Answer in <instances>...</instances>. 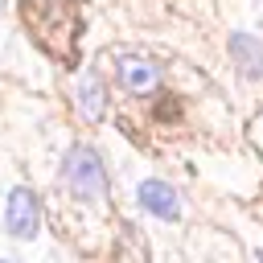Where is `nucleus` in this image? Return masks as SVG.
<instances>
[{"instance_id": "f257e3e1", "label": "nucleus", "mask_w": 263, "mask_h": 263, "mask_svg": "<svg viewBox=\"0 0 263 263\" xmlns=\"http://www.w3.org/2000/svg\"><path fill=\"white\" fill-rule=\"evenodd\" d=\"M62 181L66 189L86 201V205H103L107 201V168H103V156L90 148V144H74L62 160Z\"/></svg>"}, {"instance_id": "f03ea898", "label": "nucleus", "mask_w": 263, "mask_h": 263, "mask_svg": "<svg viewBox=\"0 0 263 263\" xmlns=\"http://www.w3.org/2000/svg\"><path fill=\"white\" fill-rule=\"evenodd\" d=\"M4 226H8V234H12V238H37V230H41V201H37V193H33V189L16 185V189L8 193Z\"/></svg>"}, {"instance_id": "7ed1b4c3", "label": "nucleus", "mask_w": 263, "mask_h": 263, "mask_svg": "<svg viewBox=\"0 0 263 263\" xmlns=\"http://www.w3.org/2000/svg\"><path fill=\"white\" fill-rule=\"evenodd\" d=\"M115 78H119V86L127 95H140V99H148V95L160 90V66L148 62V58H140V53H123L119 66H115Z\"/></svg>"}, {"instance_id": "20e7f679", "label": "nucleus", "mask_w": 263, "mask_h": 263, "mask_svg": "<svg viewBox=\"0 0 263 263\" xmlns=\"http://www.w3.org/2000/svg\"><path fill=\"white\" fill-rule=\"evenodd\" d=\"M136 201H140V210L144 214H152V218H177L181 214V197H177V189L173 185H164V181H156V177H148V181H140V189H136Z\"/></svg>"}, {"instance_id": "39448f33", "label": "nucleus", "mask_w": 263, "mask_h": 263, "mask_svg": "<svg viewBox=\"0 0 263 263\" xmlns=\"http://www.w3.org/2000/svg\"><path fill=\"white\" fill-rule=\"evenodd\" d=\"M226 49H230V62L238 66L242 78H255V82L263 78V41H259V37H251V33H230Z\"/></svg>"}, {"instance_id": "423d86ee", "label": "nucleus", "mask_w": 263, "mask_h": 263, "mask_svg": "<svg viewBox=\"0 0 263 263\" xmlns=\"http://www.w3.org/2000/svg\"><path fill=\"white\" fill-rule=\"evenodd\" d=\"M74 107H78V119H82V123H103V115H107V90H103V82H99L95 70H86V74L78 78V99H74Z\"/></svg>"}, {"instance_id": "0eeeda50", "label": "nucleus", "mask_w": 263, "mask_h": 263, "mask_svg": "<svg viewBox=\"0 0 263 263\" xmlns=\"http://www.w3.org/2000/svg\"><path fill=\"white\" fill-rule=\"evenodd\" d=\"M255 263H263V251H255Z\"/></svg>"}, {"instance_id": "6e6552de", "label": "nucleus", "mask_w": 263, "mask_h": 263, "mask_svg": "<svg viewBox=\"0 0 263 263\" xmlns=\"http://www.w3.org/2000/svg\"><path fill=\"white\" fill-rule=\"evenodd\" d=\"M0 263H8V259H0Z\"/></svg>"}]
</instances>
